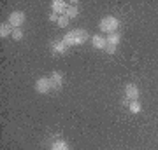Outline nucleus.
<instances>
[{
  "mask_svg": "<svg viewBox=\"0 0 158 150\" xmlns=\"http://www.w3.org/2000/svg\"><path fill=\"white\" fill-rule=\"evenodd\" d=\"M70 6H69L67 12H65V16L69 17V19H76V17L79 16V7H77V2H69Z\"/></svg>",
  "mask_w": 158,
  "mask_h": 150,
  "instance_id": "nucleus-12",
  "label": "nucleus"
},
{
  "mask_svg": "<svg viewBox=\"0 0 158 150\" xmlns=\"http://www.w3.org/2000/svg\"><path fill=\"white\" fill-rule=\"evenodd\" d=\"M49 150H70V145H69V141H65L63 138H58L51 143Z\"/></svg>",
  "mask_w": 158,
  "mask_h": 150,
  "instance_id": "nucleus-11",
  "label": "nucleus"
},
{
  "mask_svg": "<svg viewBox=\"0 0 158 150\" xmlns=\"http://www.w3.org/2000/svg\"><path fill=\"white\" fill-rule=\"evenodd\" d=\"M25 19H27V16H25L23 11H12L11 14H9L7 23H9L12 28H21L23 25H25Z\"/></svg>",
  "mask_w": 158,
  "mask_h": 150,
  "instance_id": "nucleus-3",
  "label": "nucleus"
},
{
  "mask_svg": "<svg viewBox=\"0 0 158 150\" xmlns=\"http://www.w3.org/2000/svg\"><path fill=\"white\" fill-rule=\"evenodd\" d=\"M58 17H60V16H58V14H55V12H51V14H49V21L56 23V21H58Z\"/></svg>",
  "mask_w": 158,
  "mask_h": 150,
  "instance_id": "nucleus-18",
  "label": "nucleus"
},
{
  "mask_svg": "<svg viewBox=\"0 0 158 150\" xmlns=\"http://www.w3.org/2000/svg\"><path fill=\"white\" fill-rule=\"evenodd\" d=\"M116 49H118V47H114V45H109L107 44V47H106V51H104V52H107V54H114V52H116Z\"/></svg>",
  "mask_w": 158,
  "mask_h": 150,
  "instance_id": "nucleus-17",
  "label": "nucleus"
},
{
  "mask_svg": "<svg viewBox=\"0 0 158 150\" xmlns=\"http://www.w3.org/2000/svg\"><path fill=\"white\" fill-rule=\"evenodd\" d=\"M69 6H70V4L65 2V0H53V2H51V9H53V12L58 14V16H65Z\"/></svg>",
  "mask_w": 158,
  "mask_h": 150,
  "instance_id": "nucleus-6",
  "label": "nucleus"
},
{
  "mask_svg": "<svg viewBox=\"0 0 158 150\" xmlns=\"http://www.w3.org/2000/svg\"><path fill=\"white\" fill-rule=\"evenodd\" d=\"M100 30L104 32V33H116L118 32V28H119V21H118V17H114V16H106V17H102L100 19Z\"/></svg>",
  "mask_w": 158,
  "mask_h": 150,
  "instance_id": "nucleus-2",
  "label": "nucleus"
},
{
  "mask_svg": "<svg viewBox=\"0 0 158 150\" xmlns=\"http://www.w3.org/2000/svg\"><path fill=\"white\" fill-rule=\"evenodd\" d=\"M69 23H70V19H69L67 16H60L58 17V21H56V26L65 28V26H69Z\"/></svg>",
  "mask_w": 158,
  "mask_h": 150,
  "instance_id": "nucleus-15",
  "label": "nucleus"
},
{
  "mask_svg": "<svg viewBox=\"0 0 158 150\" xmlns=\"http://www.w3.org/2000/svg\"><path fill=\"white\" fill-rule=\"evenodd\" d=\"M125 105H127V108H128L130 113H134V115H137V113H141L142 112V105H141V101L135 100V101H123Z\"/></svg>",
  "mask_w": 158,
  "mask_h": 150,
  "instance_id": "nucleus-10",
  "label": "nucleus"
},
{
  "mask_svg": "<svg viewBox=\"0 0 158 150\" xmlns=\"http://www.w3.org/2000/svg\"><path fill=\"white\" fill-rule=\"evenodd\" d=\"M49 80H51V87H53V91H60V89H62V86H63V75L60 72H51Z\"/></svg>",
  "mask_w": 158,
  "mask_h": 150,
  "instance_id": "nucleus-9",
  "label": "nucleus"
},
{
  "mask_svg": "<svg viewBox=\"0 0 158 150\" xmlns=\"http://www.w3.org/2000/svg\"><path fill=\"white\" fill-rule=\"evenodd\" d=\"M35 91H37L39 94H48L49 91H53L49 77H40V79H37V80H35Z\"/></svg>",
  "mask_w": 158,
  "mask_h": 150,
  "instance_id": "nucleus-4",
  "label": "nucleus"
},
{
  "mask_svg": "<svg viewBox=\"0 0 158 150\" xmlns=\"http://www.w3.org/2000/svg\"><path fill=\"white\" fill-rule=\"evenodd\" d=\"M12 30H14V28H12L9 23H2V25H0V37L6 39V37L12 35Z\"/></svg>",
  "mask_w": 158,
  "mask_h": 150,
  "instance_id": "nucleus-14",
  "label": "nucleus"
},
{
  "mask_svg": "<svg viewBox=\"0 0 158 150\" xmlns=\"http://www.w3.org/2000/svg\"><path fill=\"white\" fill-rule=\"evenodd\" d=\"M90 42H91V45H93V49L106 51V47H107V39H106V37H102L100 33H97V35H91Z\"/></svg>",
  "mask_w": 158,
  "mask_h": 150,
  "instance_id": "nucleus-7",
  "label": "nucleus"
},
{
  "mask_svg": "<svg viewBox=\"0 0 158 150\" xmlns=\"http://www.w3.org/2000/svg\"><path fill=\"white\" fill-rule=\"evenodd\" d=\"M11 37H12L14 40H21V39H23V30H21V28H14Z\"/></svg>",
  "mask_w": 158,
  "mask_h": 150,
  "instance_id": "nucleus-16",
  "label": "nucleus"
},
{
  "mask_svg": "<svg viewBox=\"0 0 158 150\" xmlns=\"http://www.w3.org/2000/svg\"><path fill=\"white\" fill-rule=\"evenodd\" d=\"M106 39H107V44H109V45H114V47H118L119 42H121V35L116 32V33H109Z\"/></svg>",
  "mask_w": 158,
  "mask_h": 150,
  "instance_id": "nucleus-13",
  "label": "nucleus"
},
{
  "mask_svg": "<svg viewBox=\"0 0 158 150\" xmlns=\"http://www.w3.org/2000/svg\"><path fill=\"white\" fill-rule=\"evenodd\" d=\"M139 87H137L135 84H127L125 86V100L127 101H135V100H139Z\"/></svg>",
  "mask_w": 158,
  "mask_h": 150,
  "instance_id": "nucleus-5",
  "label": "nucleus"
},
{
  "mask_svg": "<svg viewBox=\"0 0 158 150\" xmlns=\"http://www.w3.org/2000/svg\"><path fill=\"white\" fill-rule=\"evenodd\" d=\"M51 52L53 54H60V56H63V54H67L69 52V47L65 45V42L63 40H53L51 42Z\"/></svg>",
  "mask_w": 158,
  "mask_h": 150,
  "instance_id": "nucleus-8",
  "label": "nucleus"
},
{
  "mask_svg": "<svg viewBox=\"0 0 158 150\" xmlns=\"http://www.w3.org/2000/svg\"><path fill=\"white\" fill-rule=\"evenodd\" d=\"M88 39H91V37L85 28H76V30H70L69 33H65L62 40L65 42L67 47H74V45H83L85 42H88Z\"/></svg>",
  "mask_w": 158,
  "mask_h": 150,
  "instance_id": "nucleus-1",
  "label": "nucleus"
}]
</instances>
